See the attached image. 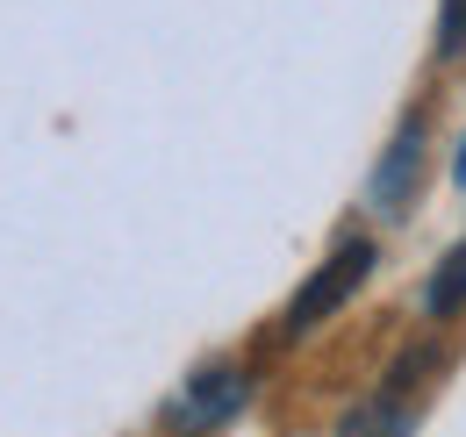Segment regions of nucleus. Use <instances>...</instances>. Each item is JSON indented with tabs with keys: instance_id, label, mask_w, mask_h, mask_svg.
<instances>
[{
	"instance_id": "nucleus-1",
	"label": "nucleus",
	"mask_w": 466,
	"mask_h": 437,
	"mask_svg": "<svg viewBox=\"0 0 466 437\" xmlns=\"http://www.w3.org/2000/svg\"><path fill=\"white\" fill-rule=\"evenodd\" d=\"M373 266H380L373 237H345V244H338V251H330V259H323L316 273L294 287L288 316H280V337H288V344H301L309 330H323V323H330V316H338V309L351 301V294H359V287L373 279Z\"/></svg>"
},
{
	"instance_id": "nucleus-2",
	"label": "nucleus",
	"mask_w": 466,
	"mask_h": 437,
	"mask_svg": "<svg viewBox=\"0 0 466 437\" xmlns=\"http://www.w3.org/2000/svg\"><path fill=\"white\" fill-rule=\"evenodd\" d=\"M423 179H431V122L409 115L402 129L380 144V158L366 172V216L373 222H409L423 201Z\"/></svg>"
},
{
	"instance_id": "nucleus-3",
	"label": "nucleus",
	"mask_w": 466,
	"mask_h": 437,
	"mask_svg": "<svg viewBox=\"0 0 466 437\" xmlns=\"http://www.w3.org/2000/svg\"><path fill=\"white\" fill-rule=\"evenodd\" d=\"M423 394H431V344L402 351V359L380 373V387L338 423V437H409L416 416H423Z\"/></svg>"
},
{
	"instance_id": "nucleus-4",
	"label": "nucleus",
	"mask_w": 466,
	"mask_h": 437,
	"mask_svg": "<svg viewBox=\"0 0 466 437\" xmlns=\"http://www.w3.org/2000/svg\"><path fill=\"white\" fill-rule=\"evenodd\" d=\"M244 401H251V373L230 366V359H216V366H201V373L166 401L158 423H166V437H216L223 423L244 416Z\"/></svg>"
},
{
	"instance_id": "nucleus-5",
	"label": "nucleus",
	"mask_w": 466,
	"mask_h": 437,
	"mask_svg": "<svg viewBox=\"0 0 466 437\" xmlns=\"http://www.w3.org/2000/svg\"><path fill=\"white\" fill-rule=\"evenodd\" d=\"M466 309V237L431 266V279H423V316L431 323H445V316H460Z\"/></svg>"
},
{
	"instance_id": "nucleus-6",
	"label": "nucleus",
	"mask_w": 466,
	"mask_h": 437,
	"mask_svg": "<svg viewBox=\"0 0 466 437\" xmlns=\"http://www.w3.org/2000/svg\"><path fill=\"white\" fill-rule=\"evenodd\" d=\"M438 57H466V0H438Z\"/></svg>"
},
{
	"instance_id": "nucleus-7",
	"label": "nucleus",
	"mask_w": 466,
	"mask_h": 437,
	"mask_svg": "<svg viewBox=\"0 0 466 437\" xmlns=\"http://www.w3.org/2000/svg\"><path fill=\"white\" fill-rule=\"evenodd\" d=\"M452 179H460V187H466V144H460V158H452Z\"/></svg>"
}]
</instances>
